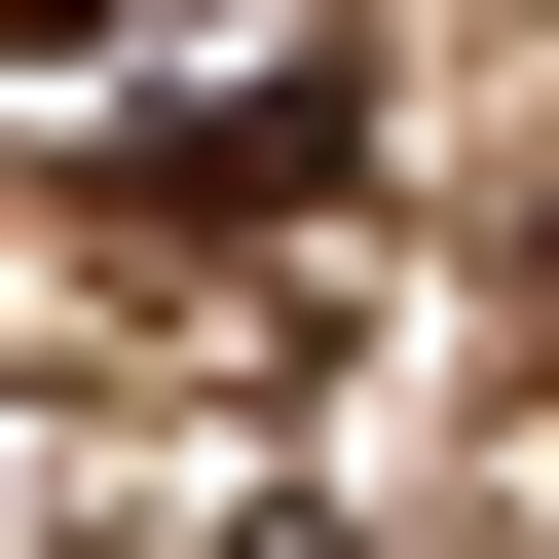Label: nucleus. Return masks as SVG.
<instances>
[{
	"label": "nucleus",
	"mask_w": 559,
	"mask_h": 559,
	"mask_svg": "<svg viewBox=\"0 0 559 559\" xmlns=\"http://www.w3.org/2000/svg\"><path fill=\"white\" fill-rule=\"evenodd\" d=\"M224 559H373V522H224Z\"/></svg>",
	"instance_id": "nucleus-1"
},
{
	"label": "nucleus",
	"mask_w": 559,
	"mask_h": 559,
	"mask_svg": "<svg viewBox=\"0 0 559 559\" xmlns=\"http://www.w3.org/2000/svg\"><path fill=\"white\" fill-rule=\"evenodd\" d=\"M0 38H112V0H0Z\"/></svg>",
	"instance_id": "nucleus-2"
}]
</instances>
